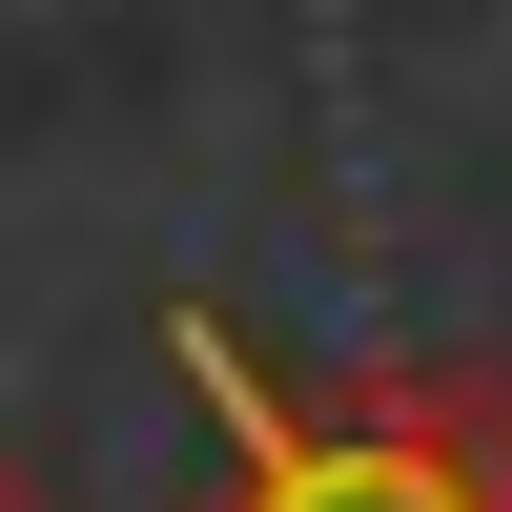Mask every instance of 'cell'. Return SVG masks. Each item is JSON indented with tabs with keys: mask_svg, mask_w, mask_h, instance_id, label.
<instances>
[{
	"mask_svg": "<svg viewBox=\"0 0 512 512\" xmlns=\"http://www.w3.org/2000/svg\"><path fill=\"white\" fill-rule=\"evenodd\" d=\"M164 369L226 431L205 512H512V369H390V390H287L226 308H164Z\"/></svg>",
	"mask_w": 512,
	"mask_h": 512,
	"instance_id": "1",
	"label": "cell"
},
{
	"mask_svg": "<svg viewBox=\"0 0 512 512\" xmlns=\"http://www.w3.org/2000/svg\"><path fill=\"white\" fill-rule=\"evenodd\" d=\"M0 512H62V492H41V451H0Z\"/></svg>",
	"mask_w": 512,
	"mask_h": 512,
	"instance_id": "2",
	"label": "cell"
}]
</instances>
